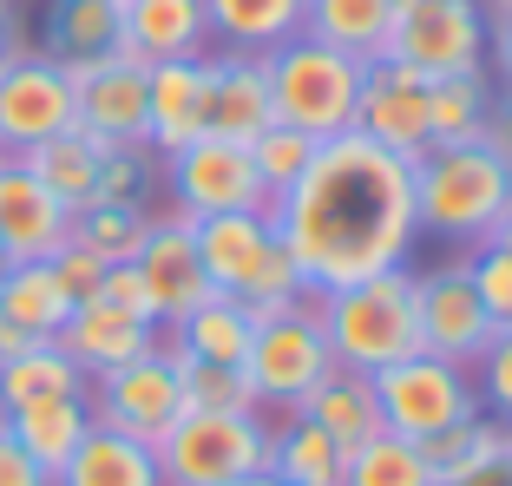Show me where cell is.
Segmentation results:
<instances>
[{
	"instance_id": "obj_1",
	"label": "cell",
	"mask_w": 512,
	"mask_h": 486,
	"mask_svg": "<svg viewBox=\"0 0 512 486\" xmlns=\"http://www.w3.org/2000/svg\"><path fill=\"white\" fill-rule=\"evenodd\" d=\"M270 224L289 243L309 289H342L381 270H407V250L421 237L414 165L381 152L362 132H335L316 145L309 171L276 198Z\"/></svg>"
},
{
	"instance_id": "obj_2",
	"label": "cell",
	"mask_w": 512,
	"mask_h": 486,
	"mask_svg": "<svg viewBox=\"0 0 512 486\" xmlns=\"http://www.w3.org/2000/svg\"><path fill=\"white\" fill-rule=\"evenodd\" d=\"M506 211H512V158L493 138L434 145L414 158V224L427 237L473 250V243H493Z\"/></svg>"
},
{
	"instance_id": "obj_3",
	"label": "cell",
	"mask_w": 512,
	"mask_h": 486,
	"mask_svg": "<svg viewBox=\"0 0 512 486\" xmlns=\"http://www.w3.org/2000/svg\"><path fill=\"white\" fill-rule=\"evenodd\" d=\"M309 303L322 316V335L335 349V368L355 375H381V368L421 355V322H414V276L381 270L342 289H309Z\"/></svg>"
},
{
	"instance_id": "obj_4",
	"label": "cell",
	"mask_w": 512,
	"mask_h": 486,
	"mask_svg": "<svg viewBox=\"0 0 512 486\" xmlns=\"http://www.w3.org/2000/svg\"><path fill=\"white\" fill-rule=\"evenodd\" d=\"M263 73H270V106H276V125H296L309 138H335L355 125V99H362V60H348L335 46L296 40L270 46L263 53Z\"/></svg>"
},
{
	"instance_id": "obj_5",
	"label": "cell",
	"mask_w": 512,
	"mask_h": 486,
	"mask_svg": "<svg viewBox=\"0 0 512 486\" xmlns=\"http://www.w3.org/2000/svg\"><path fill=\"white\" fill-rule=\"evenodd\" d=\"M151 454L165 486H224L243 473H270V421L263 408H184Z\"/></svg>"
},
{
	"instance_id": "obj_6",
	"label": "cell",
	"mask_w": 512,
	"mask_h": 486,
	"mask_svg": "<svg viewBox=\"0 0 512 486\" xmlns=\"http://www.w3.org/2000/svg\"><path fill=\"white\" fill-rule=\"evenodd\" d=\"M243 375H250V388H256L263 408H283V414H296L302 401L335 375V349H329V335H322V316H316L309 296L256 316Z\"/></svg>"
},
{
	"instance_id": "obj_7",
	"label": "cell",
	"mask_w": 512,
	"mask_h": 486,
	"mask_svg": "<svg viewBox=\"0 0 512 486\" xmlns=\"http://www.w3.org/2000/svg\"><path fill=\"white\" fill-rule=\"evenodd\" d=\"M368 381H375V395H381L388 434H407V441H427V434H440V427H453V421L486 414L473 368H453L427 349L394 362V368H381V375H368Z\"/></svg>"
},
{
	"instance_id": "obj_8",
	"label": "cell",
	"mask_w": 512,
	"mask_h": 486,
	"mask_svg": "<svg viewBox=\"0 0 512 486\" xmlns=\"http://www.w3.org/2000/svg\"><path fill=\"white\" fill-rule=\"evenodd\" d=\"M165 198L178 217H224V211H276V198L263 191L250 165V145L237 138H191L184 152L165 158Z\"/></svg>"
},
{
	"instance_id": "obj_9",
	"label": "cell",
	"mask_w": 512,
	"mask_h": 486,
	"mask_svg": "<svg viewBox=\"0 0 512 486\" xmlns=\"http://www.w3.org/2000/svg\"><path fill=\"white\" fill-rule=\"evenodd\" d=\"M86 408H92V421H99V427L158 447L171 434V421L184 414V388H178V368H171V349L158 342V349L132 355L125 368L92 375L86 381Z\"/></svg>"
},
{
	"instance_id": "obj_10",
	"label": "cell",
	"mask_w": 512,
	"mask_h": 486,
	"mask_svg": "<svg viewBox=\"0 0 512 486\" xmlns=\"http://www.w3.org/2000/svg\"><path fill=\"white\" fill-rule=\"evenodd\" d=\"M486 46H493V20L480 0H421V7L394 14L388 53L427 79H447V73H486Z\"/></svg>"
},
{
	"instance_id": "obj_11",
	"label": "cell",
	"mask_w": 512,
	"mask_h": 486,
	"mask_svg": "<svg viewBox=\"0 0 512 486\" xmlns=\"http://www.w3.org/2000/svg\"><path fill=\"white\" fill-rule=\"evenodd\" d=\"M414 322H421V349L440 355L453 368H480V355L493 349V316H486L480 289H473L467 250L447 257L440 270L414 276Z\"/></svg>"
},
{
	"instance_id": "obj_12",
	"label": "cell",
	"mask_w": 512,
	"mask_h": 486,
	"mask_svg": "<svg viewBox=\"0 0 512 486\" xmlns=\"http://www.w3.org/2000/svg\"><path fill=\"white\" fill-rule=\"evenodd\" d=\"M73 119V73L60 60H46L40 46L14 53L0 66V145L7 152H33L40 138L66 132Z\"/></svg>"
},
{
	"instance_id": "obj_13",
	"label": "cell",
	"mask_w": 512,
	"mask_h": 486,
	"mask_svg": "<svg viewBox=\"0 0 512 486\" xmlns=\"http://www.w3.org/2000/svg\"><path fill=\"white\" fill-rule=\"evenodd\" d=\"M348 132H362V138H375L381 152H394V158H414L434 145L427 138V73H414L407 60H375V66H362V99H355V125Z\"/></svg>"
},
{
	"instance_id": "obj_14",
	"label": "cell",
	"mask_w": 512,
	"mask_h": 486,
	"mask_svg": "<svg viewBox=\"0 0 512 486\" xmlns=\"http://www.w3.org/2000/svg\"><path fill=\"white\" fill-rule=\"evenodd\" d=\"M132 263H138V276H145L158 329H178V322L211 296V276H204L197 243H191V217H178V211H151V230H145Z\"/></svg>"
},
{
	"instance_id": "obj_15",
	"label": "cell",
	"mask_w": 512,
	"mask_h": 486,
	"mask_svg": "<svg viewBox=\"0 0 512 486\" xmlns=\"http://www.w3.org/2000/svg\"><path fill=\"white\" fill-rule=\"evenodd\" d=\"M73 119L106 145H145V66L132 53L73 66Z\"/></svg>"
},
{
	"instance_id": "obj_16",
	"label": "cell",
	"mask_w": 512,
	"mask_h": 486,
	"mask_svg": "<svg viewBox=\"0 0 512 486\" xmlns=\"http://www.w3.org/2000/svg\"><path fill=\"white\" fill-rule=\"evenodd\" d=\"M0 243L14 263H46L73 243V211L27 171V158H0Z\"/></svg>"
},
{
	"instance_id": "obj_17",
	"label": "cell",
	"mask_w": 512,
	"mask_h": 486,
	"mask_svg": "<svg viewBox=\"0 0 512 486\" xmlns=\"http://www.w3.org/2000/svg\"><path fill=\"white\" fill-rule=\"evenodd\" d=\"M204 66H211L204 132H211V138H237V145H250L256 132H270V125H276V106H270V73H263V53L211 46V53H204Z\"/></svg>"
},
{
	"instance_id": "obj_18",
	"label": "cell",
	"mask_w": 512,
	"mask_h": 486,
	"mask_svg": "<svg viewBox=\"0 0 512 486\" xmlns=\"http://www.w3.org/2000/svg\"><path fill=\"white\" fill-rule=\"evenodd\" d=\"M191 243H197V263L211 276V289L224 296H250V283L263 276L276 250V224L263 211H224V217H191Z\"/></svg>"
},
{
	"instance_id": "obj_19",
	"label": "cell",
	"mask_w": 512,
	"mask_h": 486,
	"mask_svg": "<svg viewBox=\"0 0 512 486\" xmlns=\"http://www.w3.org/2000/svg\"><path fill=\"white\" fill-rule=\"evenodd\" d=\"M53 342H60L79 362V375L92 381V375H106V368H125L132 355L158 349L165 329L132 316V309H119V303H106V296H86V303H73V316H66V329L53 335Z\"/></svg>"
},
{
	"instance_id": "obj_20",
	"label": "cell",
	"mask_w": 512,
	"mask_h": 486,
	"mask_svg": "<svg viewBox=\"0 0 512 486\" xmlns=\"http://www.w3.org/2000/svg\"><path fill=\"white\" fill-rule=\"evenodd\" d=\"M204 92H211V66L204 60L145 66V145L158 158H171L191 138H204Z\"/></svg>"
},
{
	"instance_id": "obj_21",
	"label": "cell",
	"mask_w": 512,
	"mask_h": 486,
	"mask_svg": "<svg viewBox=\"0 0 512 486\" xmlns=\"http://www.w3.org/2000/svg\"><path fill=\"white\" fill-rule=\"evenodd\" d=\"M211 46L217 40H211V14H204V0H125L119 53H132L138 66L204 60Z\"/></svg>"
},
{
	"instance_id": "obj_22",
	"label": "cell",
	"mask_w": 512,
	"mask_h": 486,
	"mask_svg": "<svg viewBox=\"0 0 512 486\" xmlns=\"http://www.w3.org/2000/svg\"><path fill=\"white\" fill-rule=\"evenodd\" d=\"M119 33H125V0H53L40 20V53L73 73V66L119 53Z\"/></svg>"
},
{
	"instance_id": "obj_23",
	"label": "cell",
	"mask_w": 512,
	"mask_h": 486,
	"mask_svg": "<svg viewBox=\"0 0 512 486\" xmlns=\"http://www.w3.org/2000/svg\"><path fill=\"white\" fill-rule=\"evenodd\" d=\"M302 33L348 60H388V40H394V0H302Z\"/></svg>"
},
{
	"instance_id": "obj_24",
	"label": "cell",
	"mask_w": 512,
	"mask_h": 486,
	"mask_svg": "<svg viewBox=\"0 0 512 486\" xmlns=\"http://www.w3.org/2000/svg\"><path fill=\"white\" fill-rule=\"evenodd\" d=\"M296 414H309V421L329 434L342 454H355V447H368L375 434H388V421H381V395H375V381L355 375V368H335L329 381H322L316 395L302 401Z\"/></svg>"
},
{
	"instance_id": "obj_25",
	"label": "cell",
	"mask_w": 512,
	"mask_h": 486,
	"mask_svg": "<svg viewBox=\"0 0 512 486\" xmlns=\"http://www.w3.org/2000/svg\"><path fill=\"white\" fill-rule=\"evenodd\" d=\"M53 486H165V473H158V454H151L145 441L112 434V427L92 421V434L73 447V460L53 473Z\"/></svg>"
},
{
	"instance_id": "obj_26",
	"label": "cell",
	"mask_w": 512,
	"mask_h": 486,
	"mask_svg": "<svg viewBox=\"0 0 512 486\" xmlns=\"http://www.w3.org/2000/svg\"><path fill=\"white\" fill-rule=\"evenodd\" d=\"M14 158H27V171L66 204V211H86L92 191H99V158H106V138H92V132H79V125H66V132L40 138L33 152H14Z\"/></svg>"
},
{
	"instance_id": "obj_27",
	"label": "cell",
	"mask_w": 512,
	"mask_h": 486,
	"mask_svg": "<svg viewBox=\"0 0 512 486\" xmlns=\"http://www.w3.org/2000/svg\"><path fill=\"white\" fill-rule=\"evenodd\" d=\"M342 473H348V454L309 414H283L270 427V480L276 486H342Z\"/></svg>"
},
{
	"instance_id": "obj_28",
	"label": "cell",
	"mask_w": 512,
	"mask_h": 486,
	"mask_svg": "<svg viewBox=\"0 0 512 486\" xmlns=\"http://www.w3.org/2000/svg\"><path fill=\"white\" fill-rule=\"evenodd\" d=\"M493 73H447V79H427V138L434 145H467V138H486L493 125ZM427 145V152H434Z\"/></svg>"
},
{
	"instance_id": "obj_29",
	"label": "cell",
	"mask_w": 512,
	"mask_h": 486,
	"mask_svg": "<svg viewBox=\"0 0 512 486\" xmlns=\"http://www.w3.org/2000/svg\"><path fill=\"white\" fill-rule=\"evenodd\" d=\"M250 329H256V309L224 296V289H211L178 329H165V342L184 355H204V362H243L250 355Z\"/></svg>"
},
{
	"instance_id": "obj_30",
	"label": "cell",
	"mask_w": 512,
	"mask_h": 486,
	"mask_svg": "<svg viewBox=\"0 0 512 486\" xmlns=\"http://www.w3.org/2000/svg\"><path fill=\"white\" fill-rule=\"evenodd\" d=\"M0 421H7V434H14V441L27 447V454L40 460L46 473H60L66 460H73V447L92 434V408H86V395L33 401V408H14V414H0Z\"/></svg>"
},
{
	"instance_id": "obj_31",
	"label": "cell",
	"mask_w": 512,
	"mask_h": 486,
	"mask_svg": "<svg viewBox=\"0 0 512 486\" xmlns=\"http://www.w3.org/2000/svg\"><path fill=\"white\" fill-rule=\"evenodd\" d=\"M66 395H86V375L60 342H33L14 362H0V414L33 408V401H66Z\"/></svg>"
},
{
	"instance_id": "obj_32",
	"label": "cell",
	"mask_w": 512,
	"mask_h": 486,
	"mask_svg": "<svg viewBox=\"0 0 512 486\" xmlns=\"http://www.w3.org/2000/svg\"><path fill=\"white\" fill-rule=\"evenodd\" d=\"M211 40L237 53H270L302 33V0H204Z\"/></svg>"
},
{
	"instance_id": "obj_33",
	"label": "cell",
	"mask_w": 512,
	"mask_h": 486,
	"mask_svg": "<svg viewBox=\"0 0 512 486\" xmlns=\"http://www.w3.org/2000/svg\"><path fill=\"white\" fill-rule=\"evenodd\" d=\"M0 316L14 329H27L33 342H53L66 329V316H73V296L60 289L53 263H14L0 276Z\"/></svg>"
},
{
	"instance_id": "obj_34",
	"label": "cell",
	"mask_w": 512,
	"mask_h": 486,
	"mask_svg": "<svg viewBox=\"0 0 512 486\" xmlns=\"http://www.w3.org/2000/svg\"><path fill=\"white\" fill-rule=\"evenodd\" d=\"M421 454H427V467H434V480H460V473H473V467L506 454V421H493V414L453 421V427H440V434H427Z\"/></svg>"
},
{
	"instance_id": "obj_35",
	"label": "cell",
	"mask_w": 512,
	"mask_h": 486,
	"mask_svg": "<svg viewBox=\"0 0 512 486\" xmlns=\"http://www.w3.org/2000/svg\"><path fill=\"white\" fill-rule=\"evenodd\" d=\"M342 486H440V480H434V467H427L421 441H407V434H375L368 447L348 454Z\"/></svg>"
},
{
	"instance_id": "obj_36",
	"label": "cell",
	"mask_w": 512,
	"mask_h": 486,
	"mask_svg": "<svg viewBox=\"0 0 512 486\" xmlns=\"http://www.w3.org/2000/svg\"><path fill=\"white\" fill-rule=\"evenodd\" d=\"M145 230H151L145 204H86V211H73V243H86L99 263H132Z\"/></svg>"
},
{
	"instance_id": "obj_37",
	"label": "cell",
	"mask_w": 512,
	"mask_h": 486,
	"mask_svg": "<svg viewBox=\"0 0 512 486\" xmlns=\"http://www.w3.org/2000/svg\"><path fill=\"white\" fill-rule=\"evenodd\" d=\"M171 349V342H165ZM171 368H178V388H184V408H263L243 375V362H204V355H184L171 349Z\"/></svg>"
},
{
	"instance_id": "obj_38",
	"label": "cell",
	"mask_w": 512,
	"mask_h": 486,
	"mask_svg": "<svg viewBox=\"0 0 512 486\" xmlns=\"http://www.w3.org/2000/svg\"><path fill=\"white\" fill-rule=\"evenodd\" d=\"M158 184H165V158L151 152V145H106L92 204H145V211H151Z\"/></svg>"
},
{
	"instance_id": "obj_39",
	"label": "cell",
	"mask_w": 512,
	"mask_h": 486,
	"mask_svg": "<svg viewBox=\"0 0 512 486\" xmlns=\"http://www.w3.org/2000/svg\"><path fill=\"white\" fill-rule=\"evenodd\" d=\"M316 145H322V138L296 132V125H270V132H256L250 138V165H256V178H263V191H270V198H283L289 184L309 171Z\"/></svg>"
},
{
	"instance_id": "obj_40",
	"label": "cell",
	"mask_w": 512,
	"mask_h": 486,
	"mask_svg": "<svg viewBox=\"0 0 512 486\" xmlns=\"http://www.w3.org/2000/svg\"><path fill=\"white\" fill-rule=\"evenodd\" d=\"M467 270H473V289H480L486 316H493V329L506 335L512 329V250H499V243H473L467 250Z\"/></svg>"
},
{
	"instance_id": "obj_41",
	"label": "cell",
	"mask_w": 512,
	"mask_h": 486,
	"mask_svg": "<svg viewBox=\"0 0 512 486\" xmlns=\"http://www.w3.org/2000/svg\"><path fill=\"white\" fill-rule=\"evenodd\" d=\"M473 381H480V408L493 414V421H506V427H512V329H506V335H493V349L480 355Z\"/></svg>"
},
{
	"instance_id": "obj_42",
	"label": "cell",
	"mask_w": 512,
	"mask_h": 486,
	"mask_svg": "<svg viewBox=\"0 0 512 486\" xmlns=\"http://www.w3.org/2000/svg\"><path fill=\"white\" fill-rule=\"evenodd\" d=\"M53 276H60V289L73 296V303H86V296H99V283H106V263L92 257L86 243H66V250H53Z\"/></svg>"
},
{
	"instance_id": "obj_43",
	"label": "cell",
	"mask_w": 512,
	"mask_h": 486,
	"mask_svg": "<svg viewBox=\"0 0 512 486\" xmlns=\"http://www.w3.org/2000/svg\"><path fill=\"white\" fill-rule=\"evenodd\" d=\"M99 296H106V303H119V309H132V316H145V322H158V316H151V296H145V276H138V263H106V283H99Z\"/></svg>"
},
{
	"instance_id": "obj_44",
	"label": "cell",
	"mask_w": 512,
	"mask_h": 486,
	"mask_svg": "<svg viewBox=\"0 0 512 486\" xmlns=\"http://www.w3.org/2000/svg\"><path fill=\"white\" fill-rule=\"evenodd\" d=\"M0 486H53V473H46L40 460L7 434V421H0Z\"/></svg>"
},
{
	"instance_id": "obj_45",
	"label": "cell",
	"mask_w": 512,
	"mask_h": 486,
	"mask_svg": "<svg viewBox=\"0 0 512 486\" xmlns=\"http://www.w3.org/2000/svg\"><path fill=\"white\" fill-rule=\"evenodd\" d=\"M486 73H499V92H512V14L493 20V46H486Z\"/></svg>"
},
{
	"instance_id": "obj_46",
	"label": "cell",
	"mask_w": 512,
	"mask_h": 486,
	"mask_svg": "<svg viewBox=\"0 0 512 486\" xmlns=\"http://www.w3.org/2000/svg\"><path fill=\"white\" fill-rule=\"evenodd\" d=\"M440 486H512V467H506V454H499V460H486V467L460 473V480H440Z\"/></svg>"
},
{
	"instance_id": "obj_47",
	"label": "cell",
	"mask_w": 512,
	"mask_h": 486,
	"mask_svg": "<svg viewBox=\"0 0 512 486\" xmlns=\"http://www.w3.org/2000/svg\"><path fill=\"white\" fill-rule=\"evenodd\" d=\"M486 138L512 158V92H499V99H493V125H486Z\"/></svg>"
},
{
	"instance_id": "obj_48",
	"label": "cell",
	"mask_w": 512,
	"mask_h": 486,
	"mask_svg": "<svg viewBox=\"0 0 512 486\" xmlns=\"http://www.w3.org/2000/svg\"><path fill=\"white\" fill-rule=\"evenodd\" d=\"M493 243H499V250H512V211H506V217H499V230H493Z\"/></svg>"
},
{
	"instance_id": "obj_49",
	"label": "cell",
	"mask_w": 512,
	"mask_h": 486,
	"mask_svg": "<svg viewBox=\"0 0 512 486\" xmlns=\"http://www.w3.org/2000/svg\"><path fill=\"white\" fill-rule=\"evenodd\" d=\"M480 7H486V20H506L512 14V0H480Z\"/></svg>"
},
{
	"instance_id": "obj_50",
	"label": "cell",
	"mask_w": 512,
	"mask_h": 486,
	"mask_svg": "<svg viewBox=\"0 0 512 486\" xmlns=\"http://www.w3.org/2000/svg\"><path fill=\"white\" fill-rule=\"evenodd\" d=\"M224 486H276L270 473H243V480H224Z\"/></svg>"
},
{
	"instance_id": "obj_51",
	"label": "cell",
	"mask_w": 512,
	"mask_h": 486,
	"mask_svg": "<svg viewBox=\"0 0 512 486\" xmlns=\"http://www.w3.org/2000/svg\"><path fill=\"white\" fill-rule=\"evenodd\" d=\"M7 270H14V257H7V243H0V276H7Z\"/></svg>"
},
{
	"instance_id": "obj_52",
	"label": "cell",
	"mask_w": 512,
	"mask_h": 486,
	"mask_svg": "<svg viewBox=\"0 0 512 486\" xmlns=\"http://www.w3.org/2000/svg\"><path fill=\"white\" fill-rule=\"evenodd\" d=\"M506 467H512V427H506Z\"/></svg>"
},
{
	"instance_id": "obj_53",
	"label": "cell",
	"mask_w": 512,
	"mask_h": 486,
	"mask_svg": "<svg viewBox=\"0 0 512 486\" xmlns=\"http://www.w3.org/2000/svg\"><path fill=\"white\" fill-rule=\"evenodd\" d=\"M401 7H421V0H394V14H401Z\"/></svg>"
},
{
	"instance_id": "obj_54",
	"label": "cell",
	"mask_w": 512,
	"mask_h": 486,
	"mask_svg": "<svg viewBox=\"0 0 512 486\" xmlns=\"http://www.w3.org/2000/svg\"><path fill=\"white\" fill-rule=\"evenodd\" d=\"M0 158H7V145H0Z\"/></svg>"
}]
</instances>
